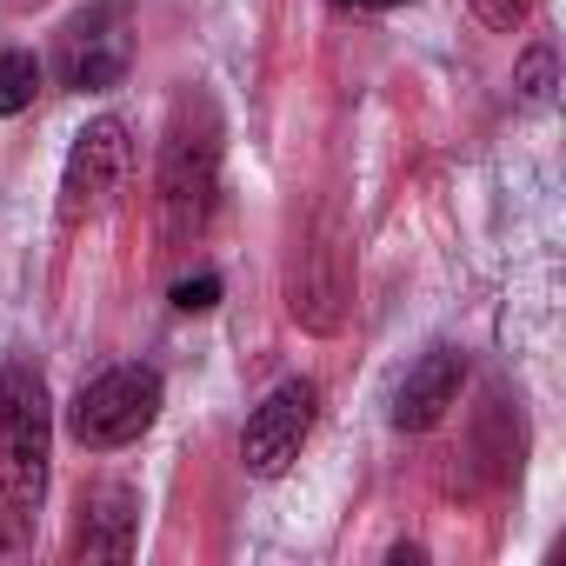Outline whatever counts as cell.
I'll use <instances>...</instances> for the list:
<instances>
[{"label":"cell","mask_w":566,"mask_h":566,"mask_svg":"<svg viewBox=\"0 0 566 566\" xmlns=\"http://www.w3.org/2000/svg\"><path fill=\"white\" fill-rule=\"evenodd\" d=\"M160 420V374L154 367H107L101 380H87L67 407V433L87 453H114L134 447L147 427Z\"/></svg>","instance_id":"3"},{"label":"cell","mask_w":566,"mask_h":566,"mask_svg":"<svg viewBox=\"0 0 566 566\" xmlns=\"http://www.w3.org/2000/svg\"><path fill=\"white\" fill-rule=\"evenodd\" d=\"M140 539V500L127 486H101L94 506L81 513V533H74V553L81 559H127Z\"/></svg>","instance_id":"8"},{"label":"cell","mask_w":566,"mask_h":566,"mask_svg":"<svg viewBox=\"0 0 566 566\" xmlns=\"http://www.w3.org/2000/svg\"><path fill=\"white\" fill-rule=\"evenodd\" d=\"M513 87H520V101H526V107H546V101H553V48H526V61H520V74H513Z\"/></svg>","instance_id":"10"},{"label":"cell","mask_w":566,"mask_h":566,"mask_svg":"<svg viewBox=\"0 0 566 566\" xmlns=\"http://www.w3.org/2000/svg\"><path fill=\"white\" fill-rule=\"evenodd\" d=\"M174 307H180V314H207V307H220V273H193V280H180V287H174Z\"/></svg>","instance_id":"11"},{"label":"cell","mask_w":566,"mask_h":566,"mask_svg":"<svg viewBox=\"0 0 566 566\" xmlns=\"http://www.w3.org/2000/svg\"><path fill=\"white\" fill-rule=\"evenodd\" d=\"M48 453H54L48 380L28 360H8L0 367V500H8V513H34L41 506Z\"/></svg>","instance_id":"1"},{"label":"cell","mask_w":566,"mask_h":566,"mask_svg":"<svg viewBox=\"0 0 566 566\" xmlns=\"http://www.w3.org/2000/svg\"><path fill=\"white\" fill-rule=\"evenodd\" d=\"M334 8H354V14H387V8H407V0H334Z\"/></svg>","instance_id":"13"},{"label":"cell","mask_w":566,"mask_h":566,"mask_svg":"<svg viewBox=\"0 0 566 566\" xmlns=\"http://www.w3.org/2000/svg\"><path fill=\"white\" fill-rule=\"evenodd\" d=\"M127 160H134L127 120H114V114L87 120V127L74 134V147H67V167H61V220L81 227V220L107 213V200H114L120 180H127Z\"/></svg>","instance_id":"6"},{"label":"cell","mask_w":566,"mask_h":566,"mask_svg":"<svg viewBox=\"0 0 566 566\" xmlns=\"http://www.w3.org/2000/svg\"><path fill=\"white\" fill-rule=\"evenodd\" d=\"M460 387H467V354L460 347H427L407 367V380L394 387V427L400 433H433L447 420V407L460 400Z\"/></svg>","instance_id":"7"},{"label":"cell","mask_w":566,"mask_h":566,"mask_svg":"<svg viewBox=\"0 0 566 566\" xmlns=\"http://www.w3.org/2000/svg\"><path fill=\"white\" fill-rule=\"evenodd\" d=\"M127 67H134V21H127L120 0H101V8H87V14H74L61 28V48H54L61 87L107 94V87L127 81Z\"/></svg>","instance_id":"4"},{"label":"cell","mask_w":566,"mask_h":566,"mask_svg":"<svg viewBox=\"0 0 566 566\" xmlns=\"http://www.w3.org/2000/svg\"><path fill=\"white\" fill-rule=\"evenodd\" d=\"M41 94V61L34 54H0V120L28 114Z\"/></svg>","instance_id":"9"},{"label":"cell","mask_w":566,"mask_h":566,"mask_svg":"<svg viewBox=\"0 0 566 566\" xmlns=\"http://www.w3.org/2000/svg\"><path fill=\"white\" fill-rule=\"evenodd\" d=\"M473 14L493 28V34H513V28H526V14H533V0H473Z\"/></svg>","instance_id":"12"},{"label":"cell","mask_w":566,"mask_h":566,"mask_svg":"<svg viewBox=\"0 0 566 566\" xmlns=\"http://www.w3.org/2000/svg\"><path fill=\"white\" fill-rule=\"evenodd\" d=\"M220 193V120L207 101H187L160 140V220L174 240H193Z\"/></svg>","instance_id":"2"},{"label":"cell","mask_w":566,"mask_h":566,"mask_svg":"<svg viewBox=\"0 0 566 566\" xmlns=\"http://www.w3.org/2000/svg\"><path fill=\"white\" fill-rule=\"evenodd\" d=\"M314 420H321V387H314V380H280V387L247 413V427H240V467H247L253 480H280V473L301 460Z\"/></svg>","instance_id":"5"}]
</instances>
